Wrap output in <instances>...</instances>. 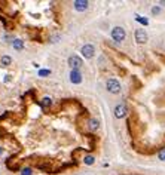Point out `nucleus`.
Masks as SVG:
<instances>
[{"label": "nucleus", "mask_w": 165, "mask_h": 175, "mask_svg": "<svg viewBox=\"0 0 165 175\" xmlns=\"http://www.w3.org/2000/svg\"><path fill=\"white\" fill-rule=\"evenodd\" d=\"M135 20H137L138 22H141V24H144V25H147V24H149V21H147L146 18H143V16H138V15H137V16H135Z\"/></svg>", "instance_id": "nucleus-13"}, {"label": "nucleus", "mask_w": 165, "mask_h": 175, "mask_svg": "<svg viewBox=\"0 0 165 175\" xmlns=\"http://www.w3.org/2000/svg\"><path fill=\"white\" fill-rule=\"evenodd\" d=\"M135 40L137 43H146L147 42V33L144 30H135Z\"/></svg>", "instance_id": "nucleus-7"}, {"label": "nucleus", "mask_w": 165, "mask_h": 175, "mask_svg": "<svg viewBox=\"0 0 165 175\" xmlns=\"http://www.w3.org/2000/svg\"><path fill=\"white\" fill-rule=\"evenodd\" d=\"M11 57H7V55H3L2 58H0V63H2V65H9L11 64Z\"/></svg>", "instance_id": "nucleus-11"}, {"label": "nucleus", "mask_w": 165, "mask_h": 175, "mask_svg": "<svg viewBox=\"0 0 165 175\" xmlns=\"http://www.w3.org/2000/svg\"><path fill=\"white\" fill-rule=\"evenodd\" d=\"M126 106L125 104H119V106H116L115 107V116L118 117V119H122V117H125L126 116Z\"/></svg>", "instance_id": "nucleus-5"}, {"label": "nucleus", "mask_w": 165, "mask_h": 175, "mask_svg": "<svg viewBox=\"0 0 165 175\" xmlns=\"http://www.w3.org/2000/svg\"><path fill=\"white\" fill-rule=\"evenodd\" d=\"M83 162H85L86 165H92V163H94V157H92V156H86L85 159H83Z\"/></svg>", "instance_id": "nucleus-12"}, {"label": "nucleus", "mask_w": 165, "mask_h": 175, "mask_svg": "<svg viewBox=\"0 0 165 175\" xmlns=\"http://www.w3.org/2000/svg\"><path fill=\"white\" fill-rule=\"evenodd\" d=\"M158 157H159V160H162V162H165V148H162V150L159 151V154H158Z\"/></svg>", "instance_id": "nucleus-15"}, {"label": "nucleus", "mask_w": 165, "mask_h": 175, "mask_svg": "<svg viewBox=\"0 0 165 175\" xmlns=\"http://www.w3.org/2000/svg\"><path fill=\"white\" fill-rule=\"evenodd\" d=\"M51 71L49 70H39V76H49Z\"/></svg>", "instance_id": "nucleus-17"}, {"label": "nucleus", "mask_w": 165, "mask_h": 175, "mask_svg": "<svg viewBox=\"0 0 165 175\" xmlns=\"http://www.w3.org/2000/svg\"><path fill=\"white\" fill-rule=\"evenodd\" d=\"M98 126H100V122H98L97 119H91V120H89V129H91V131L98 129Z\"/></svg>", "instance_id": "nucleus-9"}, {"label": "nucleus", "mask_w": 165, "mask_h": 175, "mask_svg": "<svg viewBox=\"0 0 165 175\" xmlns=\"http://www.w3.org/2000/svg\"><path fill=\"white\" fill-rule=\"evenodd\" d=\"M82 64H83V63H82V59L77 57V55H72L70 58H68V65H70L73 70H77Z\"/></svg>", "instance_id": "nucleus-3"}, {"label": "nucleus", "mask_w": 165, "mask_h": 175, "mask_svg": "<svg viewBox=\"0 0 165 175\" xmlns=\"http://www.w3.org/2000/svg\"><path fill=\"white\" fill-rule=\"evenodd\" d=\"M88 2L86 0H77V2H74V9L76 11H85L86 7H88Z\"/></svg>", "instance_id": "nucleus-8"}, {"label": "nucleus", "mask_w": 165, "mask_h": 175, "mask_svg": "<svg viewBox=\"0 0 165 175\" xmlns=\"http://www.w3.org/2000/svg\"><path fill=\"white\" fill-rule=\"evenodd\" d=\"M70 82L74 83V85H79L82 82V74L79 70H72V73H70Z\"/></svg>", "instance_id": "nucleus-6"}, {"label": "nucleus", "mask_w": 165, "mask_h": 175, "mask_svg": "<svg viewBox=\"0 0 165 175\" xmlns=\"http://www.w3.org/2000/svg\"><path fill=\"white\" fill-rule=\"evenodd\" d=\"M125 36H126V33L122 27H115L112 30V37H113L115 42H124Z\"/></svg>", "instance_id": "nucleus-1"}, {"label": "nucleus", "mask_w": 165, "mask_h": 175, "mask_svg": "<svg viewBox=\"0 0 165 175\" xmlns=\"http://www.w3.org/2000/svg\"><path fill=\"white\" fill-rule=\"evenodd\" d=\"M106 86H107V91L110 94H119L120 92V83L116 80V79H109Z\"/></svg>", "instance_id": "nucleus-2"}, {"label": "nucleus", "mask_w": 165, "mask_h": 175, "mask_svg": "<svg viewBox=\"0 0 165 175\" xmlns=\"http://www.w3.org/2000/svg\"><path fill=\"white\" fill-rule=\"evenodd\" d=\"M14 48H15L16 50H21V49L24 48V43H22V40H20V39H15V40H14Z\"/></svg>", "instance_id": "nucleus-10"}, {"label": "nucleus", "mask_w": 165, "mask_h": 175, "mask_svg": "<svg viewBox=\"0 0 165 175\" xmlns=\"http://www.w3.org/2000/svg\"><path fill=\"white\" fill-rule=\"evenodd\" d=\"M33 174V171L30 169V168H24L22 171H21V175H31Z\"/></svg>", "instance_id": "nucleus-16"}, {"label": "nucleus", "mask_w": 165, "mask_h": 175, "mask_svg": "<svg viewBox=\"0 0 165 175\" xmlns=\"http://www.w3.org/2000/svg\"><path fill=\"white\" fill-rule=\"evenodd\" d=\"M80 54L85 57V58H92L94 54H95V49L92 45H85L82 49H80Z\"/></svg>", "instance_id": "nucleus-4"}, {"label": "nucleus", "mask_w": 165, "mask_h": 175, "mask_svg": "<svg viewBox=\"0 0 165 175\" xmlns=\"http://www.w3.org/2000/svg\"><path fill=\"white\" fill-rule=\"evenodd\" d=\"M42 106H45V107H46V106H51V98H49V97H45V98H43V100H42Z\"/></svg>", "instance_id": "nucleus-14"}, {"label": "nucleus", "mask_w": 165, "mask_h": 175, "mask_svg": "<svg viewBox=\"0 0 165 175\" xmlns=\"http://www.w3.org/2000/svg\"><path fill=\"white\" fill-rule=\"evenodd\" d=\"M159 11H161L159 7H153V9H152V12H153V13H159Z\"/></svg>", "instance_id": "nucleus-18"}, {"label": "nucleus", "mask_w": 165, "mask_h": 175, "mask_svg": "<svg viewBox=\"0 0 165 175\" xmlns=\"http://www.w3.org/2000/svg\"><path fill=\"white\" fill-rule=\"evenodd\" d=\"M2 153H3V150H2V147H0V156H2Z\"/></svg>", "instance_id": "nucleus-19"}]
</instances>
